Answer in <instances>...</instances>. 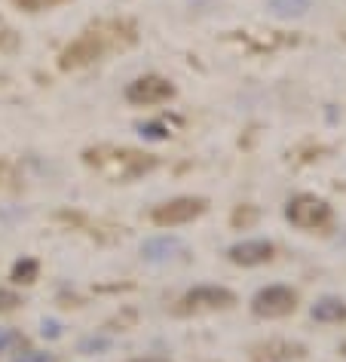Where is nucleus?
I'll return each instance as SVG.
<instances>
[{
	"label": "nucleus",
	"instance_id": "nucleus-1",
	"mask_svg": "<svg viewBox=\"0 0 346 362\" xmlns=\"http://www.w3.org/2000/svg\"><path fill=\"white\" fill-rule=\"evenodd\" d=\"M86 160L102 169L111 181H132L157 166V157L132 148H98V151H89Z\"/></svg>",
	"mask_w": 346,
	"mask_h": 362
},
{
	"label": "nucleus",
	"instance_id": "nucleus-2",
	"mask_svg": "<svg viewBox=\"0 0 346 362\" xmlns=\"http://www.w3.org/2000/svg\"><path fill=\"white\" fill-rule=\"evenodd\" d=\"M114 47H126V40L114 37V34H107V25H102V28H93V31L80 34V37L71 43L65 52H61L59 65L65 68V71H71V68H83V65H89V62L102 59L105 52H107V49H114Z\"/></svg>",
	"mask_w": 346,
	"mask_h": 362
},
{
	"label": "nucleus",
	"instance_id": "nucleus-3",
	"mask_svg": "<svg viewBox=\"0 0 346 362\" xmlns=\"http://www.w3.org/2000/svg\"><path fill=\"white\" fill-rule=\"evenodd\" d=\"M236 304V295L224 286H199L193 292H187L184 298L178 301L175 313L181 316H190V313H212V310H224V307H233Z\"/></svg>",
	"mask_w": 346,
	"mask_h": 362
},
{
	"label": "nucleus",
	"instance_id": "nucleus-4",
	"mask_svg": "<svg viewBox=\"0 0 346 362\" xmlns=\"http://www.w3.org/2000/svg\"><path fill=\"white\" fill-rule=\"evenodd\" d=\"M205 200L203 197H175V200L169 203H160L157 209L150 212L153 224H160V228H175V224H187L199 218V215L205 212Z\"/></svg>",
	"mask_w": 346,
	"mask_h": 362
},
{
	"label": "nucleus",
	"instance_id": "nucleus-5",
	"mask_svg": "<svg viewBox=\"0 0 346 362\" xmlns=\"http://www.w3.org/2000/svg\"><path fill=\"white\" fill-rule=\"evenodd\" d=\"M285 215H288L291 224H297V228H322V224L331 221V206L313 194H300L288 203Z\"/></svg>",
	"mask_w": 346,
	"mask_h": 362
},
{
	"label": "nucleus",
	"instance_id": "nucleus-6",
	"mask_svg": "<svg viewBox=\"0 0 346 362\" xmlns=\"http://www.w3.org/2000/svg\"><path fill=\"white\" fill-rule=\"evenodd\" d=\"M294 307H297V295L291 292L288 286L261 288V292L254 295V301H251V310L258 316H267V320H273V316H288Z\"/></svg>",
	"mask_w": 346,
	"mask_h": 362
},
{
	"label": "nucleus",
	"instance_id": "nucleus-7",
	"mask_svg": "<svg viewBox=\"0 0 346 362\" xmlns=\"http://www.w3.org/2000/svg\"><path fill=\"white\" fill-rule=\"evenodd\" d=\"M172 95H175V86L166 77H157V74L138 77L126 86V98L132 105H160V102H169Z\"/></svg>",
	"mask_w": 346,
	"mask_h": 362
},
{
	"label": "nucleus",
	"instance_id": "nucleus-8",
	"mask_svg": "<svg viewBox=\"0 0 346 362\" xmlns=\"http://www.w3.org/2000/svg\"><path fill=\"white\" fill-rule=\"evenodd\" d=\"M304 353L306 347L297 341H267L251 350V359L254 362H291V359H300Z\"/></svg>",
	"mask_w": 346,
	"mask_h": 362
},
{
	"label": "nucleus",
	"instance_id": "nucleus-9",
	"mask_svg": "<svg viewBox=\"0 0 346 362\" xmlns=\"http://www.w3.org/2000/svg\"><path fill=\"white\" fill-rule=\"evenodd\" d=\"M270 258H273V246L267 240H245V243H236L230 249V261L233 264H242V267L267 264Z\"/></svg>",
	"mask_w": 346,
	"mask_h": 362
},
{
	"label": "nucleus",
	"instance_id": "nucleus-10",
	"mask_svg": "<svg viewBox=\"0 0 346 362\" xmlns=\"http://www.w3.org/2000/svg\"><path fill=\"white\" fill-rule=\"evenodd\" d=\"M184 252V246H181L178 240H169V237H157V240H148L141 246V255L148 258V261H172L175 255H181Z\"/></svg>",
	"mask_w": 346,
	"mask_h": 362
},
{
	"label": "nucleus",
	"instance_id": "nucleus-11",
	"mask_svg": "<svg viewBox=\"0 0 346 362\" xmlns=\"http://www.w3.org/2000/svg\"><path fill=\"white\" fill-rule=\"evenodd\" d=\"M313 320H318V322L346 320V301H340V298H322V301L313 304Z\"/></svg>",
	"mask_w": 346,
	"mask_h": 362
},
{
	"label": "nucleus",
	"instance_id": "nucleus-12",
	"mask_svg": "<svg viewBox=\"0 0 346 362\" xmlns=\"http://www.w3.org/2000/svg\"><path fill=\"white\" fill-rule=\"evenodd\" d=\"M22 47V37L16 34V28L6 19H0V56H13V52H19Z\"/></svg>",
	"mask_w": 346,
	"mask_h": 362
},
{
	"label": "nucleus",
	"instance_id": "nucleus-13",
	"mask_svg": "<svg viewBox=\"0 0 346 362\" xmlns=\"http://www.w3.org/2000/svg\"><path fill=\"white\" fill-rule=\"evenodd\" d=\"M37 270H40V264H37L34 258H22V261H16V267H13V283L31 286L34 279H37Z\"/></svg>",
	"mask_w": 346,
	"mask_h": 362
},
{
	"label": "nucleus",
	"instance_id": "nucleus-14",
	"mask_svg": "<svg viewBox=\"0 0 346 362\" xmlns=\"http://www.w3.org/2000/svg\"><path fill=\"white\" fill-rule=\"evenodd\" d=\"M270 6L279 16H300L309 10V0H270Z\"/></svg>",
	"mask_w": 346,
	"mask_h": 362
},
{
	"label": "nucleus",
	"instance_id": "nucleus-15",
	"mask_svg": "<svg viewBox=\"0 0 346 362\" xmlns=\"http://www.w3.org/2000/svg\"><path fill=\"white\" fill-rule=\"evenodd\" d=\"M16 6H22V10L28 13H43V10H52V6L65 4V0H13Z\"/></svg>",
	"mask_w": 346,
	"mask_h": 362
},
{
	"label": "nucleus",
	"instance_id": "nucleus-16",
	"mask_svg": "<svg viewBox=\"0 0 346 362\" xmlns=\"http://www.w3.org/2000/svg\"><path fill=\"white\" fill-rule=\"evenodd\" d=\"M22 304V298L13 292V288H0V313H10Z\"/></svg>",
	"mask_w": 346,
	"mask_h": 362
},
{
	"label": "nucleus",
	"instance_id": "nucleus-17",
	"mask_svg": "<svg viewBox=\"0 0 346 362\" xmlns=\"http://www.w3.org/2000/svg\"><path fill=\"white\" fill-rule=\"evenodd\" d=\"M16 344H22V334L13 332V329H4L0 325V353H6L10 347H16Z\"/></svg>",
	"mask_w": 346,
	"mask_h": 362
},
{
	"label": "nucleus",
	"instance_id": "nucleus-18",
	"mask_svg": "<svg viewBox=\"0 0 346 362\" xmlns=\"http://www.w3.org/2000/svg\"><path fill=\"white\" fill-rule=\"evenodd\" d=\"M13 362H56L52 353H40V350H28V353H19Z\"/></svg>",
	"mask_w": 346,
	"mask_h": 362
},
{
	"label": "nucleus",
	"instance_id": "nucleus-19",
	"mask_svg": "<svg viewBox=\"0 0 346 362\" xmlns=\"http://www.w3.org/2000/svg\"><path fill=\"white\" fill-rule=\"evenodd\" d=\"M107 344H111V341H105V338H89V341L80 344V350H83V353H89V350H105Z\"/></svg>",
	"mask_w": 346,
	"mask_h": 362
},
{
	"label": "nucleus",
	"instance_id": "nucleus-20",
	"mask_svg": "<svg viewBox=\"0 0 346 362\" xmlns=\"http://www.w3.org/2000/svg\"><path fill=\"white\" fill-rule=\"evenodd\" d=\"M141 135H148V139H166V132L160 126H141Z\"/></svg>",
	"mask_w": 346,
	"mask_h": 362
},
{
	"label": "nucleus",
	"instance_id": "nucleus-21",
	"mask_svg": "<svg viewBox=\"0 0 346 362\" xmlns=\"http://www.w3.org/2000/svg\"><path fill=\"white\" fill-rule=\"evenodd\" d=\"M43 334H49V338H59V322L56 320H43Z\"/></svg>",
	"mask_w": 346,
	"mask_h": 362
},
{
	"label": "nucleus",
	"instance_id": "nucleus-22",
	"mask_svg": "<svg viewBox=\"0 0 346 362\" xmlns=\"http://www.w3.org/2000/svg\"><path fill=\"white\" fill-rule=\"evenodd\" d=\"M233 221H236V224H251V221H254V212H251V209H249V212L239 209V212L233 215Z\"/></svg>",
	"mask_w": 346,
	"mask_h": 362
},
{
	"label": "nucleus",
	"instance_id": "nucleus-23",
	"mask_svg": "<svg viewBox=\"0 0 346 362\" xmlns=\"http://www.w3.org/2000/svg\"><path fill=\"white\" fill-rule=\"evenodd\" d=\"M6 178H10V166H6V163L4 160H0V185H4V181Z\"/></svg>",
	"mask_w": 346,
	"mask_h": 362
},
{
	"label": "nucleus",
	"instance_id": "nucleus-24",
	"mask_svg": "<svg viewBox=\"0 0 346 362\" xmlns=\"http://www.w3.org/2000/svg\"><path fill=\"white\" fill-rule=\"evenodd\" d=\"M132 362H169V359H160V356H141V359H132Z\"/></svg>",
	"mask_w": 346,
	"mask_h": 362
},
{
	"label": "nucleus",
	"instance_id": "nucleus-25",
	"mask_svg": "<svg viewBox=\"0 0 346 362\" xmlns=\"http://www.w3.org/2000/svg\"><path fill=\"white\" fill-rule=\"evenodd\" d=\"M340 353H343V356H346V341H343V344H340Z\"/></svg>",
	"mask_w": 346,
	"mask_h": 362
}]
</instances>
